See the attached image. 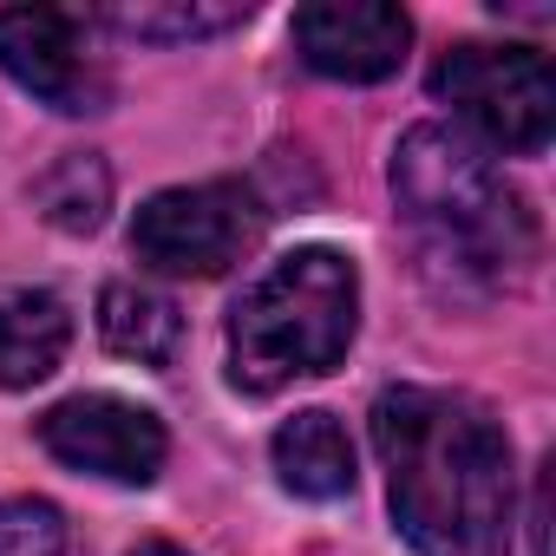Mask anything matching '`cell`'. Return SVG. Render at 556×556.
Instances as JSON below:
<instances>
[{"instance_id":"obj_1","label":"cell","mask_w":556,"mask_h":556,"mask_svg":"<svg viewBox=\"0 0 556 556\" xmlns=\"http://www.w3.org/2000/svg\"><path fill=\"white\" fill-rule=\"evenodd\" d=\"M374 445L413 556H510V439L478 400L393 387L374 400Z\"/></svg>"},{"instance_id":"obj_2","label":"cell","mask_w":556,"mask_h":556,"mask_svg":"<svg viewBox=\"0 0 556 556\" xmlns=\"http://www.w3.org/2000/svg\"><path fill=\"white\" fill-rule=\"evenodd\" d=\"M361 328V275L341 249H289L229 315V374L242 393H282L341 367Z\"/></svg>"},{"instance_id":"obj_3","label":"cell","mask_w":556,"mask_h":556,"mask_svg":"<svg viewBox=\"0 0 556 556\" xmlns=\"http://www.w3.org/2000/svg\"><path fill=\"white\" fill-rule=\"evenodd\" d=\"M393 197L426 236L432 262L465 275H510L536 255V223L504 170L452 125H413L393 151Z\"/></svg>"},{"instance_id":"obj_4","label":"cell","mask_w":556,"mask_h":556,"mask_svg":"<svg viewBox=\"0 0 556 556\" xmlns=\"http://www.w3.org/2000/svg\"><path fill=\"white\" fill-rule=\"evenodd\" d=\"M432 99L452 105L484 144L497 151H543L556 131V79L549 60L530 47H452L432 66Z\"/></svg>"},{"instance_id":"obj_5","label":"cell","mask_w":556,"mask_h":556,"mask_svg":"<svg viewBox=\"0 0 556 556\" xmlns=\"http://www.w3.org/2000/svg\"><path fill=\"white\" fill-rule=\"evenodd\" d=\"M255 229H262V210L242 184H184V190H157L131 216V249L157 275L210 282L229 262H242Z\"/></svg>"},{"instance_id":"obj_6","label":"cell","mask_w":556,"mask_h":556,"mask_svg":"<svg viewBox=\"0 0 556 556\" xmlns=\"http://www.w3.org/2000/svg\"><path fill=\"white\" fill-rule=\"evenodd\" d=\"M0 73H14L40 105L86 118L105 112L112 79L86 40V21L53 14V8H8L0 14Z\"/></svg>"},{"instance_id":"obj_7","label":"cell","mask_w":556,"mask_h":556,"mask_svg":"<svg viewBox=\"0 0 556 556\" xmlns=\"http://www.w3.org/2000/svg\"><path fill=\"white\" fill-rule=\"evenodd\" d=\"M40 445L73 465V471H92V478H112V484H151L164 471V426L157 413L118 400V393H79V400H60L47 419H40Z\"/></svg>"},{"instance_id":"obj_8","label":"cell","mask_w":556,"mask_h":556,"mask_svg":"<svg viewBox=\"0 0 556 556\" xmlns=\"http://www.w3.org/2000/svg\"><path fill=\"white\" fill-rule=\"evenodd\" d=\"M295 47L315 73L348 79V86H374L387 73H400L406 47H413V21L387 0H315L295 14Z\"/></svg>"},{"instance_id":"obj_9","label":"cell","mask_w":556,"mask_h":556,"mask_svg":"<svg viewBox=\"0 0 556 556\" xmlns=\"http://www.w3.org/2000/svg\"><path fill=\"white\" fill-rule=\"evenodd\" d=\"M66 341H73V315L60 295L47 289H21L0 302V387H40L60 361H66Z\"/></svg>"},{"instance_id":"obj_10","label":"cell","mask_w":556,"mask_h":556,"mask_svg":"<svg viewBox=\"0 0 556 556\" xmlns=\"http://www.w3.org/2000/svg\"><path fill=\"white\" fill-rule=\"evenodd\" d=\"M275 471L295 497H348L354 491V445L341 432L334 413H295L282 432H275Z\"/></svg>"},{"instance_id":"obj_11","label":"cell","mask_w":556,"mask_h":556,"mask_svg":"<svg viewBox=\"0 0 556 556\" xmlns=\"http://www.w3.org/2000/svg\"><path fill=\"white\" fill-rule=\"evenodd\" d=\"M99 334H105L112 354H125L138 367H164L184 341V315H177L170 295H157L144 282H112L99 295Z\"/></svg>"},{"instance_id":"obj_12","label":"cell","mask_w":556,"mask_h":556,"mask_svg":"<svg viewBox=\"0 0 556 556\" xmlns=\"http://www.w3.org/2000/svg\"><path fill=\"white\" fill-rule=\"evenodd\" d=\"M34 203L47 210V223L73 229V236H92L112 210V170L92 157V151H66L40 184H34Z\"/></svg>"},{"instance_id":"obj_13","label":"cell","mask_w":556,"mask_h":556,"mask_svg":"<svg viewBox=\"0 0 556 556\" xmlns=\"http://www.w3.org/2000/svg\"><path fill=\"white\" fill-rule=\"evenodd\" d=\"M105 27L131 34V40H203V34H223V27H242L249 8H112L99 14Z\"/></svg>"},{"instance_id":"obj_14","label":"cell","mask_w":556,"mask_h":556,"mask_svg":"<svg viewBox=\"0 0 556 556\" xmlns=\"http://www.w3.org/2000/svg\"><path fill=\"white\" fill-rule=\"evenodd\" d=\"M0 556H66V517L47 497L0 504Z\"/></svg>"},{"instance_id":"obj_15","label":"cell","mask_w":556,"mask_h":556,"mask_svg":"<svg viewBox=\"0 0 556 556\" xmlns=\"http://www.w3.org/2000/svg\"><path fill=\"white\" fill-rule=\"evenodd\" d=\"M131 556H184L177 543H144V549H131Z\"/></svg>"}]
</instances>
